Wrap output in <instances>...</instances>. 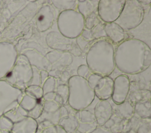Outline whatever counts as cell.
<instances>
[{
	"label": "cell",
	"instance_id": "1",
	"mask_svg": "<svg viewBox=\"0 0 151 133\" xmlns=\"http://www.w3.org/2000/svg\"><path fill=\"white\" fill-rule=\"evenodd\" d=\"M114 61L121 71L129 74L139 73L150 66V48L139 40L127 39L117 46Z\"/></svg>",
	"mask_w": 151,
	"mask_h": 133
},
{
	"label": "cell",
	"instance_id": "2",
	"mask_svg": "<svg viewBox=\"0 0 151 133\" xmlns=\"http://www.w3.org/2000/svg\"><path fill=\"white\" fill-rule=\"evenodd\" d=\"M86 61L92 73L109 76L116 67L113 43L107 37L97 40L87 53Z\"/></svg>",
	"mask_w": 151,
	"mask_h": 133
},
{
	"label": "cell",
	"instance_id": "3",
	"mask_svg": "<svg viewBox=\"0 0 151 133\" xmlns=\"http://www.w3.org/2000/svg\"><path fill=\"white\" fill-rule=\"evenodd\" d=\"M68 104L74 110H84L93 101L95 97L94 90L89 86L86 79L77 75L73 76L68 81Z\"/></svg>",
	"mask_w": 151,
	"mask_h": 133
},
{
	"label": "cell",
	"instance_id": "4",
	"mask_svg": "<svg viewBox=\"0 0 151 133\" xmlns=\"http://www.w3.org/2000/svg\"><path fill=\"white\" fill-rule=\"evenodd\" d=\"M32 68L24 54L18 56L13 69L6 73L5 78L12 86L24 90L29 86L32 78Z\"/></svg>",
	"mask_w": 151,
	"mask_h": 133
},
{
	"label": "cell",
	"instance_id": "5",
	"mask_svg": "<svg viewBox=\"0 0 151 133\" xmlns=\"http://www.w3.org/2000/svg\"><path fill=\"white\" fill-rule=\"evenodd\" d=\"M144 6L137 0L125 1L123 9L114 22L127 32L134 29L142 22L145 16Z\"/></svg>",
	"mask_w": 151,
	"mask_h": 133
},
{
	"label": "cell",
	"instance_id": "6",
	"mask_svg": "<svg viewBox=\"0 0 151 133\" xmlns=\"http://www.w3.org/2000/svg\"><path fill=\"white\" fill-rule=\"evenodd\" d=\"M57 24L60 33L74 39L80 35L84 28V18L75 10L65 11L60 13Z\"/></svg>",
	"mask_w": 151,
	"mask_h": 133
},
{
	"label": "cell",
	"instance_id": "7",
	"mask_svg": "<svg viewBox=\"0 0 151 133\" xmlns=\"http://www.w3.org/2000/svg\"><path fill=\"white\" fill-rule=\"evenodd\" d=\"M0 82V117L18 106L23 97L24 91L8 82Z\"/></svg>",
	"mask_w": 151,
	"mask_h": 133
},
{
	"label": "cell",
	"instance_id": "8",
	"mask_svg": "<svg viewBox=\"0 0 151 133\" xmlns=\"http://www.w3.org/2000/svg\"><path fill=\"white\" fill-rule=\"evenodd\" d=\"M124 3V0L99 1L97 12L100 19L104 23L115 22L119 18Z\"/></svg>",
	"mask_w": 151,
	"mask_h": 133
},
{
	"label": "cell",
	"instance_id": "9",
	"mask_svg": "<svg viewBox=\"0 0 151 133\" xmlns=\"http://www.w3.org/2000/svg\"><path fill=\"white\" fill-rule=\"evenodd\" d=\"M150 8L145 12L144 18L141 23L134 29L126 32L132 39L139 40L150 48Z\"/></svg>",
	"mask_w": 151,
	"mask_h": 133
},
{
	"label": "cell",
	"instance_id": "10",
	"mask_svg": "<svg viewBox=\"0 0 151 133\" xmlns=\"http://www.w3.org/2000/svg\"><path fill=\"white\" fill-rule=\"evenodd\" d=\"M113 90L111 96L112 101L119 104L124 102L128 96L130 90V80L128 76L121 74L113 80Z\"/></svg>",
	"mask_w": 151,
	"mask_h": 133
},
{
	"label": "cell",
	"instance_id": "11",
	"mask_svg": "<svg viewBox=\"0 0 151 133\" xmlns=\"http://www.w3.org/2000/svg\"><path fill=\"white\" fill-rule=\"evenodd\" d=\"M74 115L78 122L77 131L80 133H91L98 127L94 113L89 110L77 111Z\"/></svg>",
	"mask_w": 151,
	"mask_h": 133
},
{
	"label": "cell",
	"instance_id": "12",
	"mask_svg": "<svg viewBox=\"0 0 151 133\" xmlns=\"http://www.w3.org/2000/svg\"><path fill=\"white\" fill-rule=\"evenodd\" d=\"M63 36L59 32H49L45 37L48 46L54 50L69 52L72 47L74 40Z\"/></svg>",
	"mask_w": 151,
	"mask_h": 133
},
{
	"label": "cell",
	"instance_id": "13",
	"mask_svg": "<svg viewBox=\"0 0 151 133\" xmlns=\"http://www.w3.org/2000/svg\"><path fill=\"white\" fill-rule=\"evenodd\" d=\"M54 20V11L51 5L48 4L42 5L38 12L36 20V25L39 32H42L49 29L52 25Z\"/></svg>",
	"mask_w": 151,
	"mask_h": 133
},
{
	"label": "cell",
	"instance_id": "14",
	"mask_svg": "<svg viewBox=\"0 0 151 133\" xmlns=\"http://www.w3.org/2000/svg\"><path fill=\"white\" fill-rule=\"evenodd\" d=\"M45 57L52 65V69L70 65L73 60V56L69 52L52 50L45 54ZM51 69V70H52Z\"/></svg>",
	"mask_w": 151,
	"mask_h": 133
},
{
	"label": "cell",
	"instance_id": "15",
	"mask_svg": "<svg viewBox=\"0 0 151 133\" xmlns=\"http://www.w3.org/2000/svg\"><path fill=\"white\" fill-rule=\"evenodd\" d=\"M113 84V79L110 76L102 77L93 89L95 97L100 100H108L111 98Z\"/></svg>",
	"mask_w": 151,
	"mask_h": 133
},
{
	"label": "cell",
	"instance_id": "16",
	"mask_svg": "<svg viewBox=\"0 0 151 133\" xmlns=\"http://www.w3.org/2000/svg\"><path fill=\"white\" fill-rule=\"evenodd\" d=\"M94 115L98 126H103L113 115V109L108 100H100L94 108Z\"/></svg>",
	"mask_w": 151,
	"mask_h": 133
},
{
	"label": "cell",
	"instance_id": "17",
	"mask_svg": "<svg viewBox=\"0 0 151 133\" xmlns=\"http://www.w3.org/2000/svg\"><path fill=\"white\" fill-rule=\"evenodd\" d=\"M104 30L107 37L112 43L120 44L123 40L130 39L127 33L114 22L105 23Z\"/></svg>",
	"mask_w": 151,
	"mask_h": 133
},
{
	"label": "cell",
	"instance_id": "18",
	"mask_svg": "<svg viewBox=\"0 0 151 133\" xmlns=\"http://www.w3.org/2000/svg\"><path fill=\"white\" fill-rule=\"evenodd\" d=\"M28 59L30 64L35 67L39 70L50 71L52 69V65L45 56L36 50H29L24 54Z\"/></svg>",
	"mask_w": 151,
	"mask_h": 133
},
{
	"label": "cell",
	"instance_id": "19",
	"mask_svg": "<svg viewBox=\"0 0 151 133\" xmlns=\"http://www.w3.org/2000/svg\"><path fill=\"white\" fill-rule=\"evenodd\" d=\"M38 124L35 120L27 117L21 121L13 124L10 133H36Z\"/></svg>",
	"mask_w": 151,
	"mask_h": 133
},
{
	"label": "cell",
	"instance_id": "20",
	"mask_svg": "<svg viewBox=\"0 0 151 133\" xmlns=\"http://www.w3.org/2000/svg\"><path fill=\"white\" fill-rule=\"evenodd\" d=\"M132 128L129 133H151V119L140 118L133 114L130 118Z\"/></svg>",
	"mask_w": 151,
	"mask_h": 133
},
{
	"label": "cell",
	"instance_id": "21",
	"mask_svg": "<svg viewBox=\"0 0 151 133\" xmlns=\"http://www.w3.org/2000/svg\"><path fill=\"white\" fill-rule=\"evenodd\" d=\"M112 109L113 114L121 119H130L134 114V107L127 100L116 104L113 102L110 103Z\"/></svg>",
	"mask_w": 151,
	"mask_h": 133
},
{
	"label": "cell",
	"instance_id": "22",
	"mask_svg": "<svg viewBox=\"0 0 151 133\" xmlns=\"http://www.w3.org/2000/svg\"><path fill=\"white\" fill-rule=\"evenodd\" d=\"M99 3V0L77 1V8L78 12L85 18L93 12L97 11Z\"/></svg>",
	"mask_w": 151,
	"mask_h": 133
},
{
	"label": "cell",
	"instance_id": "23",
	"mask_svg": "<svg viewBox=\"0 0 151 133\" xmlns=\"http://www.w3.org/2000/svg\"><path fill=\"white\" fill-rule=\"evenodd\" d=\"M150 90L146 89H137L130 91L126 100L129 101L133 106L136 103L150 101Z\"/></svg>",
	"mask_w": 151,
	"mask_h": 133
},
{
	"label": "cell",
	"instance_id": "24",
	"mask_svg": "<svg viewBox=\"0 0 151 133\" xmlns=\"http://www.w3.org/2000/svg\"><path fill=\"white\" fill-rule=\"evenodd\" d=\"M134 114L138 117L144 119L150 118L151 104L150 101L140 102L134 105Z\"/></svg>",
	"mask_w": 151,
	"mask_h": 133
},
{
	"label": "cell",
	"instance_id": "25",
	"mask_svg": "<svg viewBox=\"0 0 151 133\" xmlns=\"http://www.w3.org/2000/svg\"><path fill=\"white\" fill-rule=\"evenodd\" d=\"M67 133H73L77 131L78 122L74 115L69 114L67 117L60 120L58 124Z\"/></svg>",
	"mask_w": 151,
	"mask_h": 133
},
{
	"label": "cell",
	"instance_id": "26",
	"mask_svg": "<svg viewBox=\"0 0 151 133\" xmlns=\"http://www.w3.org/2000/svg\"><path fill=\"white\" fill-rule=\"evenodd\" d=\"M4 115L14 124L28 117V112L18 105L16 107L6 112Z\"/></svg>",
	"mask_w": 151,
	"mask_h": 133
},
{
	"label": "cell",
	"instance_id": "27",
	"mask_svg": "<svg viewBox=\"0 0 151 133\" xmlns=\"http://www.w3.org/2000/svg\"><path fill=\"white\" fill-rule=\"evenodd\" d=\"M52 4L57 9L61 11H68V10H75L77 6V1H50Z\"/></svg>",
	"mask_w": 151,
	"mask_h": 133
},
{
	"label": "cell",
	"instance_id": "28",
	"mask_svg": "<svg viewBox=\"0 0 151 133\" xmlns=\"http://www.w3.org/2000/svg\"><path fill=\"white\" fill-rule=\"evenodd\" d=\"M60 119V110L55 112H47L42 111L41 115L35 120L37 123L44 120H47L52 122L54 125H58Z\"/></svg>",
	"mask_w": 151,
	"mask_h": 133
},
{
	"label": "cell",
	"instance_id": "29",
	"mask_svg": "<svg viewBox=\"0 0 151 133\" xmlns=\"http://www.w3.org/2000/svg\"><path fill=\"white\" fill-rule=\"evenodd\" d=\"M24 93L36 100L41 98L44 95L42 88L39 86H29L24 90Z\"/></svg>",
	"mask_w": 151,
	"mask_h": 133
},
{
	"label": "cell",
	"instance_id": "30",
	"mask_svg": "<svg viewBox=\"0 0 151 133\" xmlns=\"http://www.w3.org/2000/svg\"><path fill=\"white\" fill-rule=\"evenodd\" d=\"M101 21H102L100 18L97 11L93 12L84 18V28L91 30Z\"/></svg>",
	"mask_w": 151,
	"mask_h": 133
},
{
	"label": "cell",
	"instance_id": "31",
	"mask_svg": "<svg viewBox=\"0 0 151 133\" xmlns=\"http://www.w3.org/2000/svg\"><path fill=\"white\" fill-rule=\"evenodd\" d=\"M37 100L24 94L19 105L27 112L31 110L37 104Z\"/></svg>",
	"mask_w": 151,
	"mask_h": 133
},
{
	"label": "cell",
	"instance_id": "32",
	"mask_svg": "<svg viewBox=\"0 0 151 133\" xmlns=\"http://www.w3.org/2000/svg\"><path fill=\"white\" fill-rule=\"evenodd\" d=\"M104 22L101 21L96 26L91 29L93 37L95 40L106 38L107 35L104 30Z\"/></svg>",
	"mask_w": 151,
	"mask_h": 133
},
{
	"label": "cell",
	"instance_id": "33",
	"mask_svg": "<svg viewBox=\"0 0 151 133\" xmlns=\"http://www.w3.org/2000/svg\"><path fill=\"white\" fill-rule=\"evenodd\" d=\"M44 100L42 97L37 100V103L35 106L29 111L28 112V117H31L34 120H37L43 111V107Z\"/></svg>",
	"mask_w": 151,
	"mask_h": 133
},
{
	"label": "cell",
	"instance_id": "34",
	"mask_svg": "<svg viewBox=\"0 0 151 133\" xmlns=\"http://www.w3.org/2000/svg\"><path fill=\"white\" fill-rule=\"evenodd\" d=\"M97 40L87 41L85 40L81 35L78 36L76 38V42L83 53H87L92 45Z\"/></svg>",
	"mask_w": 151,
	"mask_h": 133
},
{
	"label": "cell",
	"instance_id": "35",
	"mask_svg": "<svg viewBox=\"0 0 151 133\" xmlns=\"http://www.w3.org/2000/svg\"><path fill=\"white\" fill-rule=\"evenodd\" d=\"M55 93L58 94L63 100L64 105L68 104L69 96V88L68 84H61L56 87Z\"/></svg>",
	"mask_w": 151,
	"mask_h": 133
},
{
	"label": "cell",
	"instance_id": "36",
	"mask_svg": "<svg viewBox=\"0 0 151 133\" xmlns=\"http://www.w3.org/2000/svg\"><path fill=\"white\" fill-rule=\"evenodd\" d=\"M56 79L49 76L47 80L45 81V83L41 87L43 90L44 94L50 92H55L56 88Z\"/></svg>",
	"mask_w": 151,
	"mask_h": 133
},
{
	"label": "cell",
	"instance_id": "37",
	"mask_svg": "<svg viewBox=\"0 0 151 133\" xmlns=\"http://www.w3.org/2000/svg\"><path fill=\"white\" fill-rule=\"evenodd\" d=\"M111 118L114 121V124L109 129L111 133H122L123 128L124 119H121L114 115H112Z\"/></svg>",
	"mask_w": 151,
	"mask_h": 133
},
{
	"label": "cell",
	"instance_id": "38",
	"mask_svg": "<svg viewBox=\"0 0 151 133\" xmlns=\"http://www.w3.org/2000/svg\"><path fill=\"white\" fill-rule=\"evenodd\" d=\"M60 105L55 101H45L44 103L43 111L47 112H55L59 110Z\"/></svg>",
	"mask_w": 151,
	"mask_h": 133
},
{
	"label": "cell",
	"instance_id": "39",
	"mask_svg": "<svg viewBox=\"0 0 151 133\" xmlns=\"http://www.w3.org/2000/svg\"><path fill=\"white\" fill-rule=\"evenodd\" d=\"M13 123L4 115L0 117V130L10 132Z\"/></svg>",
	"mask_w": 151,
	"mask_h": 133
},
{
	"label": "cell",
	"instance_id": "40",
	"mask_svg": "<svg viewBox=\"0 0 151 133\" xmlns=\"http://www.w3.org/2000/svg\"><path fill=\"white\" fill-rule=\"evenodd\" d=\"M77 76L83 77L86 80L88 79L89 76L92 73L88 66L86 64H81L80 66H78L77 70Z\"/></svg>",
	"mask_w": 151,
	"mask_h": 133
},
{
	"label": "cell",
	"instance_id": "41",
	"mask_svg": "<svg viewBox=\"0 0 151 133\" xmlns=\"http://www.w3.org/2000/svg\"><path fill=\"white\" fill-rule=\"evenodd\" d=\"M32 78L29 83V86H39L41 84L40 80V70L37 69L35 67L32 66Z\"/></svg>",
	"mask_w": 151,
	"mask_h": 133
},
{
	"label": "cell",
	"instance_id": "42",
	"mask_svg": "<svg viewBox=\"0 0 151 133\" xmlns=\"http://www.w3.org/2000/svg\"><path fill=\"white\" fill-rule=\"evenodd\" d=\"M101 77H102L99 74H97L95 73H91L87 79V81L89 86L92 89H94V88L97 85L98 81Z\"/></svg>",
	"mask_w": 151,
	"mask_h": 133
},
{
	"label": "cell",
	"instance_id": "43",
	"mask_svg": "<svg viewBox=\"0 0 151 133\" xmlns=\"http://www.w3.org/2000/svg\"><path fill=\"white\" fill-rule=\"evenodd\" d=\"M38 124V126H37V132H38V133H41V131L44 129L45 128H47V127H49L50 126H52V125H54V124L51 122L50 121H47V120H44V121H42L39 123H37Z\"/></svg>",
	"mask_w": 151,
	"mask_h": 133
},
{
	"label": "cell",
	"instance_id": "44",
	"mask_svg": "<svg viewBox=\"0 0 151 133\" xmlns=\"http://www.w3.org/2000/svg\"><path fill=\"white\" fill-rule=\"evenodd\" d=\"M69 52L72 54H73L74 56H80L82 54L83 52H81V49H80V47H78V46L77 45L76 41H74L72 45V47L71 50L69 51Z\"/></svg>",
	"mask_w": 151,
	"mask_h": 133
},
{
	"label": "cell",
	"instance_id": "45",
	"mask_svg": "<svg viewBox=\"0 0 151 133\" xmlns=\"http://www.w3.org/2000/svg\"><path fill=\"white\" fill-rule=\"evenodd\" d=\"M80 35L86 40L87 41H91L94 39V38L93 37L92 34H91V30L90 29H87L86 28H84L82 31V32L81 33Z\"/></svg>",
	"mask_w": 151,
	"mask_h": 133
},
{
	"label": "cell",
	"instance_id": "46",
	"mask_svg": "<svg viewBox=\"0 0 151 133\" xmlns=\"http://www.w3.org/2000/svg\"><path fill=\"white\" fill-rule=\"evenodd\" d=\"M131 128H132V125H131V122L130 119H124L123 128L122 132H129L131 129Z\"/></svg>",
	"mask_w": 151,
	"mask_h": 133
},
{
	"label": "cell",
	"instance_id": "47",
	"mask_svg": "<svg viewBox=\"0 0 151 133\" xmlns=\"http://www.w3.org/2000/svg\"><path fill=\"white\" fill-rule=\"evenodd\" d=\"M61 74H62V72L59 69L58 70V69H52L50 71H48L49 76L52 77L56 79L58 78H60Z\"/></svg>",
	"mask_w": 151,
	"mask_h": 133
},
{
	"label": "cell",
	"instance_id": "48",
	"mask_svg": "<svg viewBox=\"0 0 151 133\" xmlns=\"http://www.w3.org/2000/svg\"><path fill=\"white\" fill-rule=\"evenodd\" d=\"M49 77L48 71L46 70H40V80H41V84L40 86L42 87L45 81L47 80Z\"/></svg>",
	"mask_w": 151,
	"mask_h": 133
},
{
	"label": "cell",
	"instance_id": "49",
	"mask_svg": "<svg viewBox=\"0 0 151 133\" xmlns=\"http://www.w3.org/2000/svg\"><path fill=\"white\" fill-rule=\"evenodd\" d=\"M60 119L67 117L69 115L68 114V111L66 108V107L65 105H61L60 107Z\"/></svg>",
	"mask_w": 151,
	"mask_h": 133
},
{
	"label": "cell",
	"instance_id": "50",
	"mask_svg": "<svg viewBox=\"0 0 151 133\" xmlns=\"http://www.w3.org/2000/svg\"><path fill=\"white\" fill-rule=\"evenodd\" d=\"M41 133H57V125H54L43 129Z\"/></svg>",
	"mask_w": 151,
	"mask_h": 133
},
{
	"label": "cell",
	"instance_id": "51",
	"mask_svg": "<svg viewBox=\"0 0 151 133\" xmlns=\"http://www.w3.org/2000/svg\"><path fill=\"white\" fill-rule=\"evenodd\" d=\"M55 93V92H50L46 94H44L42 96V98L44 101H53L54 100Z\"/></svg>",
	"mask_w": 151,
	"mask_h": 133
},
{
	"label": "cell",
	"instance_id": "52",
	"mask_svg": "<svg viewBox=\"0 0 151 133\" xmlns=\"http://www.w3.org/2000/svg\"><path fill=\"white\" fill-rule=\"evenodd\" d=\"M91 133H111L109 129L105 128L103 126H98Z\"/></svg>",
	"mask_w": 151,
	"mask_h": 133
},
{
	"label": "cell",
	"instance_id": "53",
	"mask_svg": "<svg viewBox=\"0 0 151 133\" xmlns=\"http://www.w3.org/2000/svg\"><path fill=\"white\" fill-rule=\"evenodd\" d=\"M114 124V121L113 120V118L111 117L108 121H107L103 125L105 128L107 129H110V128L113 125V124Z\"/></svg>",
	"mask_w": 151,
	"mask_h": 133
},
{
	"label": "cell",
	"instance_id": "54",
	"mask_svg": "<svg viewBox=\"0 0 151 133\" xmlns=\"http://www.w3.org/2000/svg\"><path fill=\"white\" fill-rule=\"evenodd\" d=\"M54 101H55V102H56L58 104H59L60 106H61V105H64V101H63V98H62L58 94H57V93H55Z\"/></svg>",
	"mask_w": 151,
	"mask_h": 133
},
{
	"label": "cell",
	"instance_id": "55",
	"mask_svg": "<svg viewBox=\"0 0 151 133\" xmlns=\"http://www.w3.org/2000/svg\"><path fill=\"white\" fill-rule=\"evenodd\" d=\"M139 2L143 6V5H150L151 3V0H142L139 1Z\"/></svg>",
	"mask_w": 151,
	"mask_h": 133
},
{
	"label": "cell",
	"instance_id": "56",
	"mask_svg": "<svg viewBox=\"0 0 151 133\" xmlns=\"http://www.w3.org/2000/svg\"><path fill=\"white\" fill-rule=\"evenodd\" d=\"M57 133H67L61 126L57 125Z\"/></svg>",
	"mask_w": 151,
	"mask_h": 133
},
{
	"label": "cell",
	"instance_id": "57",
	"mask_svg": "<svg viewBox=\"0 0 151 133\" xmlns=\"http://www.w3.org/2000/svg\"><path fill=\"white\" fill-rule=\"evenodd\" d=\"M0 133H10V132H8V131H2V130H0Z\"/></svg>",
	"mask_w": 151,
	"mask_h": 133
},
{
	"label": "cell",
	"instance_id": "58",
	"mask_svg": "<svg viewBox=\"0 0 151 133\" xmlns=\"http://www.w3.org/2000/svg\"><path fill=\"white\" fill-rule=\"evenodd\" d=\"M73 133H80L78 131H76L74 132H73Z\"/></svg>",
	"mask_w": 151,
	"mask_h": 133
},
{
	"label": "cell",
	"instance_id": "59",
	"mask_svg": "<svg viewBox=\"0 0 151 133\" xmlns=\"http://www.w3.org/2000/svg\"><path fill=\"white\" fill-rule=\"evenodd\" d=\"M122 133H129V132H122Z\"/></svg>",
	"mask_w": 151,
	"mask_h": 133
},
{
	"label": "cell",
	"instance_id": "60",
	"mask_svg": "<svg viewBox=\"0 0 151 133\" xmlns=\"http://www.w3.org/2000/svg\"><path fill=\"white\" fill-rule=\"evenodd\" d=\"M36 133H38V132H36Z\"/></svg>",
	"mask_w": 151,
	"mask_h": 133
}]
</instances>
